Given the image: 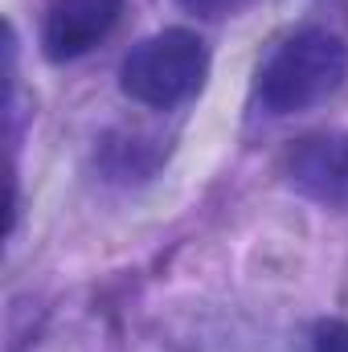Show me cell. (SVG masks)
I'll use <instances>...</instances> for the list:
<instances>
[{
  "label": "cell",
  "mask_w": 348,
  "mask_h": 352,
  "mask_svg": "<svg viewBox=\"0 0 348 352\" xmlns=\"http://www.w3.org/2000/svg\"><path fill=\"white\" fill-rule=\"evenodd\" d=\"M348 74L345 41L328 29L287 33L259 66V102L270 115H295L324 102Z\"/></svg>",
  "instance_id": "1"
},
{
  "label": "cell",
  "mask_w": 348,
  "mask_h": 352,
  "mask_svg": "<svg viewBox=\"0 0 348 352\" xmlns=\"http://www.w3.org/2000/svg\"><path fill=\"white\" fill-rule=\"evenodd\" d=\"M209 54L188 29H164L144 37L119 66V87L131 102L152 111H173L205 87Z\"/></svg>",
  "instance_id": "2"
},
{
  "label": "cell",
  "mask_w": 348,
  "mask_h": 352,
  "mask_svg": "<svg viewBox=\"0 0 348 352\" xmlns=\"http://www.w3.org/2000/svg\"><path fill=\"white\" fill-rule=\"evenodd\" d=\"M123 0H50L41 16V50L50 62L90 54L119 21Z\"/></svg>",
  "instance_id": "3"
},
{
  "label": "cell",
  "mask_w": 348,
  "mask_h": 352,
  "mask_svg": "<svg viewBox=\"0 0 348 352\" xmlns=\"http://www.w3.org/2000/svg\"><path fill=\"white\" fill-rule=\"evenodd\" d=\"M287 180L316 205L348 209V131L299 140L287 152Z\"/></svg>",
  "instance_id": "4"
},
{
  "label": "cell",
  "mask_w": 348,
  "mask_h": 352,
  "mask_svg": "<svg viewBox=\"0 0 348 352\" xmlns=\"http://www.w3.org/2000/svg\"><path fill=\"white\" fill-rule=\"evenodd\" d=\"M312 352H348V324L324 320V324L312 332Z\"/></svg>",
  "instance_id": "5"
},
{
  "label": "cell",
  "mask_w": 348,
  "mask_h": 352,
  "mask_svg": "<svg viewBox=\"0 0 348 352\" xmlns=\"http://www.w3.org/2000/svg\"><path fill=\"white\" fill-rule=\"evenodd\" d=\"M188 12H201V16H226V12H234L242 0H180Z\"/></svg>",
  "instance_id": "6"
}]
</instances>
